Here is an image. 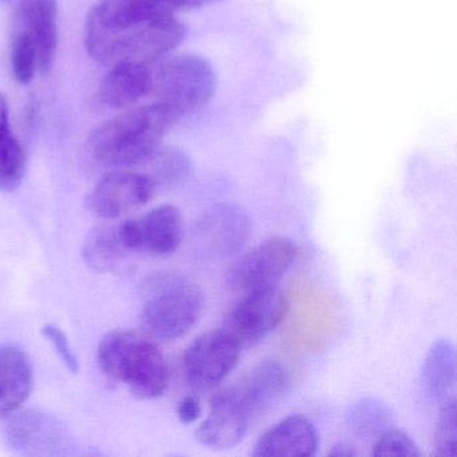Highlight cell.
<instances>
[{
	"label": "cell",
	"instance_id": "21",
	"mask_svg": "<svg viewBox=\"0 0 457 457\" xmlns=\"http://www.w3.org/2000/svg\"><path fill=\"white\" fill-rule=\"evenodd\" d=\"M130 251L125 245L120 224H104L96 227L84 243L85 262L96 271L108 272L116 269Z\"/></svg>",
	"mask_w": 457,
	"mask_h": 457
},
{
	"label": "cell",
	"instance_id": "3",
	"mask_svg": "<svg viewBox=\"0 0 457 457\" xmlns=\"http://www.w3.org/2000/svg\"><path fill=\"white\" fill-rule=\"evenodd\" d=\"M98 362L108 379L124 385L144 400H154L167 390V361L151 337L135 331H111L101 339Z\"/></svg>",
	"mask_w": 457,
	"mask_h": 457
},
{
	"label": "cell",
	"instance_id": "2",
	"mask_svg": "<svg viewBox=\"0 0 457 457\" xmlns=\"http://www.w3.org/2000/svg\"><path fill=\"white\" fill-rule=\"evenodd\" d=\"M178 121L157 103L125 112L96 130L89 141L90 156L114 170L140 167Z\"/></svg>",
	"mask_w": 457,
	"mask_h": 457
},
{
	"label": "cell",
	"instance_id": "4",
	"mask_svg": "<svg viewBox=\"0 0 457 457\" xmlns=\"http://www.w3.org/2000/svg\"><path fill=\"white\" fill-rule=\"evenodd\" d=\"M204 306V293L194 280L179 272H157L144 283V331L151 338L175 341L199 322Z\"/></svg>",
	"mask_w": 457,
	"mask_h": 457
},
{
	"label": "cell",
	"instance_id": "30",
	"mask_svg": "<svg viewBox=\"0 0 457 457\" xmlns=\"http://www.w3.org/2000/svg\"><path fill=\"white\" fill-rule=\"evenodd\" d=\"M330 456L333 457H350V456H357V452L352 448V446L347 445V444H338V445L334 446L333 451L330 452Z\"/></svg>",
	"mask_w": 457,
	"mask_h": 457
},
{
	"label": "cell",
	"instance_id": "6",
	"mask_svg": "<svg viewBox=\"0 0 457 457\" xmlns=\"http://www.w3.org/2000/svg\"><path fill=\"white\" fill-rule=\"evenodd\" d=\"M290 302L278 285L247 291L229 312L224 330L242 347L263 341L287 317Z\"/></svg>",
	"mask_w": 457,
	"mask_h": 457
},
{
	"label": "cell",
	"instance_id": "11",
	"mask_svg": "<svg viewBox=\"0 0 457 457\" xmlns=\"http://www.w3.org/2000/svg\"><path fill=\"white\" fill-rule=\"evenodd\" d=\"M121 234L130 253L170 255L184 239V221L175 205H160L145 215L124 221Z\"/></svg>",
	"mask_w": 457,
	"mask_h": 457
},
{
	"label": "cell",
	"instance_id": "25",
	"mask_svg": "<svg viewBox=\"0 0 457 457\" xmlns=\"http://www.w3.org/2000/svg\"><path fill=\"white\" fill-rule=\"evenodd\" d=\"M12 66L15 79L22 85L30 84L38 69L36 46L30 37L21 30H18L12 39Z\"/></svg>",
	"mask_w": 457,
	"mask_h": 457
},
{
	"label": "cell",
	"instance_id": "14",
	"mask_svg": "<svg viewBox=\"0 0 457 457\" xmlns=\"http://www.w3.org/2000/svg\"><path fill=\"white\" fill-rule=\"evenodd\" d=\"M20 30L33 41L38 71L52 69L57 50V0H21Z\"/></svg>",
	"mask_w": 457,
	"mask_h": 457
},
{
	"label": "cell",
	"instance_id": "24",
	"mask_svg": "<svg viewBox=\"0 0 457 457\" xmlns=\"http://www.w3.org/2000/svg\"><path fill=\"white\" fill-rule=\"evenodd\" d=\"M435 453L440 457L457 456L456 397L441 403L435 432Z\"/></svg>",
	"mask_w": 457,
	"mask_h": 457
},
{
	"label": "cell",
	"instance_id": "12",
	"mask_svg": "<svg viewBox=\"0 0 457 457\" xmlns=\"http://www.w3.org/2000/svg\"><path fill=\"white\" fill-rule=\"evenodd\" d=\"M156 191L145 173L117 170L98 181L87 196V207L93 215L112 220L143 207Z\"/></svg>",
	"mask_w": 457,
	"mask_h": 457
},
{
	"label": "cell",
	"instance_id": "28",
	"mask_svg": "<svg viewBox=\"0 0 457 457\" xmlns=\"http://www.w3.org/2000/svg\"><path fill=\"white\" fill-rule=\"evenodd\" d=\"M44 336L49 339L50 344L54 347L55 352L60 355L61 360L65 363L66 368L71 371V373H79V363L77 360L76 354H74L73 349H71V344H69L68 337L65 336L62 330L55 325H46L42 330Z\"/></svg>",
	"mask_w": 457,
	"mask_h": 457
},
{
	"label": "cell",
	"instance_id": "27",
	"mask_svg": "<svg viewBox=\"0 0 457 457\" xmlns=\"http://www.w3.org/2000/svg\"><path fill=\"white\" fill-rule=\"evenodd\" d=\"M144 12L152 17H170L175 12L199 9L218 0H137Z\"/></svg>",
	"mask_w": 457,
	"mask_h": 457
},
{
	"label": "cell",
	"instance_id": "22",
	"mask_svg": "<svg viewBox=\"0 0 457 457\" xmlns=\"http://www.w3.org/2000/svg\"><path fill=\"white\" fill-rule=\"evenodd\" d=\"M349 429L358 437H378L392 422V411L386 403L365 397L350 406L346 414Z\"/></svg>",
	"mask_w": 457,
	"mask_h": 457
},
{
	"label": "cell",
	"instance_id": "8",
	"mask_svg": "<svg viewBox=\"0 0 457 457\" xmlns=\"http://www.w3.org/2000/svg\"><path fill=\"white\" fill-rule=\"evenodd\" d=\"M296 259L295 245L283 237H270L240 256L228 271L234 290L251 291L278 285Z\"/></svg>",
	"mask_w": 457,
	"mask_h": 457
},
{
	"label": "cell",
	"instance_id": "23",
	"mask_svg": "<svg viewBox=\"0 0 457 457\" xmlns=\"http://www.w3.org/2000/svg\"><path fill=\"white\" fill-rule=\"evenodd\" d=\"M26 154L12 133L10 122L0 124V191L12 192L22 184Z\"/></svg>",
	"mask_w": 457,
	"mask_h": 457
},
{
	"label": "cell",
	"instance_id": "18",
	"mask_svg": "<svg viewBox=\"0 0 457 457\" xmlns=\"http://www.w3.org/2000/svg\"><path fill=\"white\" fill-rule=\"evenodd\" d=\"M456 349L448 339L435 342L421 370L422 389L438 405L456 397Z\"/></svg>",
	"mask_w": 457,
	"mask_h": 457
},
{
	"label": "cell",
	"instance_id": "19",
	"mask_svg": "<svg viewBox=\"0 0 457 457\" xmlns=\"http://www.w3.org/2000/svg\"><path fill=\"white\" fill-rule=\"evenodd\" d=\"M63 430L52 417L36 411H23L12 419L7 437L14 448L39 453L55 448L62 440Z\"/></svg>",
	"mask_w": 457,
	"mask_h": 457
},
{
	"label": "cell",
	"instance_id": "26",
	"mask_svg": "<svg viewBox=\"0 0 457 457\" xmlns=\"http://www.w3.org/2000/svg\"><path fill=\"white\" fill-rule=\"evenodd\" d=\"M371 454L376 457H419L420 451L408 433L397 428H387L377 438Z\"/></svg>",
	"mask_w": 457,
	"mask_h": 457
},
{
	"label": "cell",
	"instance_id": "13",
	"mask_svg": "<svg viewBox=\"0 0 457 457\" xmlns=\"http://www.w3.org/2000/svg\"><path fill=\"white\" fill-rule=\"evenodd\" d=\"M320 446L315 425L302 414H293L270 428L253 449L255 457H312Z\"/></svg>",
	"mask_w": 457,
	"mask_h": 457
},
{
	"label": "cell",
	"instance_id": "16",
	"mask_svg": "<svg viewBox=\"0 0 457 457\" xmlns=\"http://www.w3.org/2000/svg\"><path fill=\"white\" fill-rule=\"evenodd\" d=\"M290 384V373L280 361L263 360L234 386L258 416L278 403L288 392Z\"/></svg>",
	"mask_w": 457,
	"mask_h": 457
},
{
	"label": "cell",
	"instance_id": "29",
	"mask_svg": "<svg viewBox=\"0 0 457 457\" xmlns=\"http://www.w3.org/2000/svg\"><path fill=\"white\" fill-rule=\"evenodd\" d=\"M202 414V406H200L197 398L194 395H187L178 406V416L183 424H192L199 420Z\"/></svg>",
	"mask_w": 457,
	"mask_h": 457
},
{
	"label": "cell",
	"instance_id": "7",
	"mask_svg": "<svg viewBox=\"0 0 457 457\" xmlns=\"http://www.w3.org/2000/svg\"><path fill=\"white\" fill-rule=\"evenodd\" d=\"M240 352L242 346L224 328L203 334L184 354L187 382L196 390L218 386L237 368Z\"/></svg>",
	"mask_w": 457,
	"mask_h": 457
},
{
	"label": "cell",
	"instance_id": "15",
	"mask_svg": "<svg viewBox=\"0 0 457 457\" xmlns=\"http://www.w3.org/2000/svg\"><path fill=\"white\" fill-rule=\"evenodd\" d=\"M33 366L28 353L14 344L0 345V419L12 416L30 395Z\"/></svg>",
	"mask_w": 457,
	"mask_h": 457
},
{
	"label": "cell",
	"instance_id": "17",
	"mask_svg": "<svg viewBox=\"0 0 457 457\" xmlns=\"http://www.w3.org/2000/svg\"><path fill=\"white\" fill-rule=\"evenodd\" d=\"M152 69L137 62L112 66L101 82L100 100L114 109H127L151 93Z\"/></svg>",
	"mask_w": 457,
	"mask_h": 457
},
{
	"label": "cell",
	"instance_id": "20",
	"mask_svg": "<svg viewBox=\"0 0 457 457\" xmlns=\"http://www.w3.org/2000/svg\"><path fill=\"white\" fill-rule=\"evenodd\" d=\"M156 188H178L194 175V162L183 149L159 145L140 165Z\"/></svg>",
	"mask_w": 457,
	"mask_h": 457
},
{
	"label": "cell",
	"instance_id": "1",
	"mask_svg": "<svg viewBox=\"0 0 457 457\" xmlns=\"http://www.w3.org/2000/svg\"><path fill=\"white\" fill-rule=\"evenodd\" d=\"M186 34V26L175 15L146 17L128 0H100L87 17V49L103 65L151 66L173 52Z\"/></svg>",
	"mask_w": 457,
	"mask_h": 457
},
{
	"label": "cell",
	"instance_id": "10",
	"mask_svg": "<svg viewBox=\"0 0 457 457\" xmlns=\"http://www.w3.org/2000/svg\"><path fill=\"white\" fill-rule=\"evenodd\" d=\"M196 243L205 256L224 259L240 253L250 239L251 219L232 203L213 205L196 224Z\"/></svg>",
	"mask_w": 457,
	"mask_h": 457
},
{
	"label": "cell",
	"instance_id": "9",
	"mask_svg": "<svg viewBox=\"0 0 457 457\" xmlns=\"http://www.w3.org/2000/svg\"><path fill=\"white\" fill-rule=\"evenodd\" d=\"M255 417L237 387L231 386L213 397L208 416L195 435L207 448L226 451L245 438Z\"/></svg>",
	"mask_w": 457,
	"mask_h": 457
},
{
	"label": "cell",
	"instance_id": "5",
	"mask_svg": "<svg viewBox=\"0 0 457 457\" xmlns=\"http://www.w3.org/2000/svg\"><path fill=\"white\" fill-rule=\"evenodd\" d=\"M218 79L212 65L199 55H179L152 71L149 95L179 120L204 108L215 96Z\"/></svg>",
	"mask_w": 457,
	"mask_h": 457
}]
</instances>
